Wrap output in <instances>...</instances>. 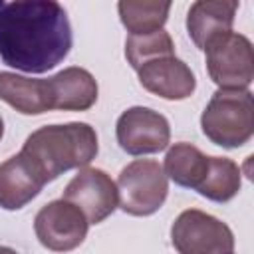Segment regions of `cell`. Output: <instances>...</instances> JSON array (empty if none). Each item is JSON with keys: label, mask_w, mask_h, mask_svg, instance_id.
<instances>
[{"label": "cell", "mask_w": 254, "mask_h": 254, "mask_svg": "<svg viewBox=\"0 0 254 254\" xmlns=\"http://www.w3.org/2000/svg\"><path fill=\"white\" fill-rule=\"evenodd\" d=\"M71 44V24L60 2L0 0V58L6 65L44 73L67 58Z\"/></svg>", "instance_id": "obj_1"}, {"label": "cell", "mask_w": 254, "mask_h": 254, "mask_svg": "<svg viewBox=\"0 0 254 254\" xmlns=\"http://www.w3.org/2000/svg\"><path fill=\"white\" fill-rule=\"evenodd\" d=\"M97 151L95 129L81 121L40 127L28 135L22 147V153L32 161L46 183H52L65 171L87 167Z\"/></svg>", "instance_id": "obj_2"}, {"label": "cell", "mask_w": 254, "mask_h": 254, "mask_svg": "<svg viewBox=\"0 0 254 254\" xmlns=\"http://www.w3.org/2000/svg\"><path fill=\"white\" fill-rule=\"evenodd\" d=\"M206 139L224 149L246 145L254 133V99L248 89H216L200 115Z\"/></svg>", "instance_id": "obj_3"}, {"label": "cell", "mask_w": 254, "mask_h": 254, "mask_svg": "<svg viewBox=\"0 0 254 254\" xmlns=\"http://www.w3.org/2000/svg\"><path fill=\"white\" fill-rule=\"evenodd\" d=\"M119 206L131 216L155 214L169 192V179L163 165L151 159H137L121 169L117 177Z\"/></svg>", "instance_id": "obj_4"}, {"label": "cell", "mask_w": 254, "mask_h": 254, "mask_svg": "<svg viewBox=\"0 0 254 254\" xmlns=\"http://www.w3.org/2000/svg\"><path fill=\"white\" fill-rule=\"evenodd\" d=\"M206 71L218 89H248L254 79L252 42L238 32H228L204 48Z\"/></svg>", "instance_id": "obj_5"}, {"label": "cell", "mask_w": 254, "mask_h": 254, "mask_svg": "<svg viewBox=\"0 0 254 254\" xmlns=\"http://www.w3.org/2000/svg\"><path fill=\"white\" fill-rule=\"evenodd\" d=\"M171 242L179 254H232L234 234L220 218L198 208L183 210L171 226Z\"/></svg>", "instance_id": "obj_6"}, {"label": "cell", "mask_w": 254, "mask_h": 254, "mask_svg": "<svg viewBox=\"0 0 254 254\" xmlns=\"http://www.w3.org/2000/svg\"><path fill=\"white\" fill-rule=\"evenodd\" d=\"M89 222L71 202L60 198L42 206L34 218V232L40 244L52 252H69L87 236Z\"/></svg>", "instance_id": "obj_7"}, {"label": "cell", "mask_w": 254, "mask_h": 254, "mask_svg": "<svg viewBox=\"0 0 254 254\" xmlns=\"http://www.w3.org/2000/svg\"><path fill=\"white\" fill-rule=\"evenodd\" d=\"M119 147L129 155H153L169 147L171 127L165 115L149 107H129L115 125Z\"/></svg>", "instance_id": "obj_8"}, {"label": "cell", "mask_w": 254, "mask_h": 254, "mask_svg": "<svg viewBox=\"0 0 254 254\" xmlns=\"http://www.w3.org/2000/svg\"><path fill=\"white\" fill-rule=\"evenodd\" d=\"M64 200L75 204L89 224H99L119 206V194L115 181L101 169L83 167L67 183Z\"/></svg>", "instance_id": "obj_9"}, {"label": "cell", "mask_w": 254, "mask_h": 254, "mask_svg": "<svg viewBox=\"0 0 254 254\" xmlns=\"http://www.w3.org/2000/svg\"><path fill=\"white\" fill-rule=\"evenodd\" d=\"M135 71L139 75L141 85L149 93L169 101L187 99L196 89V79L192 69L177 56H163L149 60L143 65H139Z\"/></svg>", "instance_id": "obj_10"}, {"label": "cell", "mask_w": 254, "mask_h": 254, "mask_svg": "<svg viewBox=\"0 0 254 254\" xmlns=\"http://www.w3.org/2000/svg\"><path fill=\"white\" fill-rule=\"evenodd\" d=\"M46 181L32 161L20 151L0 165V206L4 210H20L34 200Z\"/></svg>", "instance_id": "obj_11"}, {"label": "cell", "mask_w": 254, "mask_h": 254, "mask_svg": "<svg viewBox=\"0 0 254 254\" xmlns=\"http://www.w3.org/2000/svg\"><path fill=\"white\" fill-rule=\"evenodd\" d=\"M238 6L240 4L236 0H198L190 4L187 14V32L192 44L204 52L208 42L232 32Z\"/></svg>", "instance_id": "obj_12"}, {"label": "cell", "mask_w": 254, "mask_h": 254, "mask_svg": "<svg viewBox=\"0 0 254 254\" xmlns=\"http://www.w3.org/2000/svg\"><path fill=\"white\" fill-rule=\"evenodd\" d=\"M54 109L62 111H87L97 101V81L95 77L77 65L65 67L56 75L48 77Z\"/></svg>", "instance_id": "obj_13"}, {"label": "cell", "mask_w": 254, "mask_h": 254, "mask_svg": "<svg viewBox=\"0 0 254 254\" xmlns=\"http://www.w3.org/2000/svg\"><path fill=\"white\" fill-rule=\"evenodd\" d=\"M0 99L22 115H42L54 109L48 79H34L12 71H0Z\"/></svg>", "instance_id": "obj_14"}, {"label": "cell", "mask_w": 254, "mask_h": 254, "mask_svg": "<svg viewBox=\"0 0 254 254\" xmlns=\"http://www.w3.org/2000/svg\"><path fill=\"white\" fill-rule=\"evenodd\" d=\"M208 161L198 147L190 143H175L165 157L163 171L175 185L196 190L208 173Z\"/></svg>", "instance_id": "obj_15"}, {"label": "cell", "mask_w": 254, "mask_h": 254, "mask_svg": "<svg viewBox=\"0 0 254 254\" xmlns=\"http://www.w3.org/2000/svg\"><path fill=\"white\" fill-rule=\"evenodd\" d=\"M121 24L127 28L129 36H147L163 30L171 2L155 0H121L117 4Z\"/></svg>", "instance_id": "obj_16"}, {"label": "cell", "mask_w": 254, "mask_h": 254, "mask_svg": "<svg viewBox=\"0 0 254 254\" xmlns=\"http://www.w3.org/2000/svg\"><path fill=\"white\" fill-rule=\"evenodd\" d=\"M242 187V173L240 167L228 157H210L208 173L196 192L214 202H228L232 200Z\"/></svg>", "instance_id": "obj_17"}, {"label": "cell", "mask_w": 254, "mask_h": 254, "mask_svg": "<svg viewBox=\"0 0 254 254\" xmlns=\"http://www.w3.org/2000/svg\"><path fill=\"white\" fill-rule=\"evenodd\" d=\"M163 56H175V42L165 30L147 36H129L125 40V58L133 69H137L149 60Z\"/></svg>", "instance_id": "obj_18"}, {"label": "cell", "mask_w": 254, "mask_h": 254, "mask_svg": "<svg viewBox=\"0 0 254 254\" xmlns=\"http://www.w3.org/2000/svg\"><path fill=\"white\" fill-rule=\"evenodd\" d=\"M0 254H18V252L10 246H0Z\"/></svg>", "instance_id": "obj_19"}, {"label": "cell", "mask_w": 254, "mask_h": 254, "mask_svg": "<svg viewBox=\"0 0 254 254\" xmlns=\"http://www.w3.org/2000/svg\"><path fill=\"white\" fill-rule=\"evenodd\" d=\"M2 135H4V119L0 117V139H2Z\"/></svg>", "instance_id": "obj_20"}]
</instances>
